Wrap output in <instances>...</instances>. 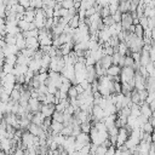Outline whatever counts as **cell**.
<instances>
[{"instance_id": "1", "label": "cell", "mask_w": 155, "mask_h": 155, "mask_svg": "<svg viewBox=\"0 0 155 155\" xmlns=\"http://www.w3.org/2000/svg\"><path fill=\"white\" fill-rule=\"evenodd\" d=\"M130 134H131V131H130L127 127H121V128H119L117 139H116V148H122V147L126 144V142H127Z\"/></svg>"}, {"instance_id": "2", "label": "cell", "mask_w": 155, "mask_h": 155, "mask_svg": "<svg viewBox=\"0 0 155 155\" xmlns=\"http://www.w3.org/2000/svg\"><path fill=\"white\" fill-rule=\"evenodd\" d=\"M121 25L124 30H128L131 25H133V17L131 12L122 13V19H121Z\"/></svg>"}, {"instance_id": "3", "label": "cell", "mask_w": 155, "mask_h": 155, "mask_svg": "<svg viewBox=\"0 0 155 155\" xmlns=\"http://www.w3.org/2000/svg\"><path fill=\"white\" fill-rule=\"evenodd\" d=\"M56 111V105L54 104H42V108H41V114L45 116V117H52L53 114Z\"/></svg>"}, {"instance_id": "4", "label": "cell", "mask_w": 155, "mask_h": 155, "mask_svg": "<svg viewBox=\"0 0 155 155\" xmlns=\"http://www.w3.org/2000/svg\"><path fill=\"white\" fill-rule=\"evenodd\" d=\"M29 70V67L28 65H22V64H16L12 74L15 76H21V75H25L27 71Z\"/></svg>"}, {"instance_id": "5", "label": "cell", "mask_w": 155, "mask_h": 155, "mask_svg": "<svg viewBox=\"0 0 155 155\" xmlns=\"http://www.w3.org/2000/svg\"><path fill=\"white\" fill-rule=\"evenodd\" d=\"M121 70H122V68H121V67H119V65H114V64H113V65L107 70V75L114 79V78L120 76Z\"/></svg>"}, {"instance_id": "6", "label": "cell", "mask_w": 155, "mask_h": 155, "mask_svg": "<svg viewBox=\"0 0 155 155\" xmlns=\"http://www.w3.org/2000/svg\"><path fill=\"white\" fill-rule=\"evenodd\" d=\"M140 113H142V115L145 116L148 120L154 115V111L150 109V107H149L148 103H143V104L140 105Z\"/></svg>"}, {"instance_id": "7", "label": "cell", "mask_w": 155, "mask_h": 155, "mask_svg": "<svg viewBox=\"0 0 155 155\" xmlns=\"http://www.w3.org/2000/svg\"><path fill=\"white\" fill-rule=\"evenodd\" d=\"M97 63H99L105 70H108L111 65H113V57L111 56H104L99 62H97Z\"/></svg>"}, {"instance_id": "8", "label": "cell", "mask_w": 155, "mask_h": 155, "mask_svg": "<svg viewBox=\"0 0 155 155\" xmlns=\"http://www.w3.org/2000/svg\"><path fill=\"white\" fill-rule=\"evenodd\" d=\"M76 142H79V143L84 144L85 147H86V145H90V144H91V138H90V134L81 132V133H80V134L76 137Z\"/></svg>"}, {"instance_id": "9", "label": "cell", "mask_w": 155, "mask_h": 155, "mask_svg": "<svg viewBox=\"0 0 155 155\" xmlns=\"http://www.w3.org/2000/svg\"><path fill=\"white\" fill-rule=\"evenodd\" d=\"M28 67H29V70H31V71H34L35 74H38V73L40 71V69H41V62L33 58Z\"/></svg>"}, {"instance_id": "10", "label": "cell", "mask_w": 155, "mask_h": 155, "mask_svg": "<svg viewBox=\"0 0 155 155\" xmlns=\"http://www.w3.org/2000/svg\"><path fill=\"white\" fill-rule=\"evenodd\" d=\"M45 119H46V117H45L41 113H36V114H34V116H33V119H31V124L38 125V126H42Z\"/></svg>"}, {"instance_id": "11", "label": "cell", "mask_w": 155, "mask_h": 155, "mask_svg": "<svg viewBox=\"0 0 155 155\" xmlns=\"http://www.w3.org/2000/svg\"><path fill=\"white\" fill-rule=\"evenodd\" d=\"M33 58L25 57L24 54H22L21 52L17 54V64H22V65H29V63L31 62Z\"/></svg>"}, {"instance_id": "12", "label": "cell", "mask_w": 155, "mask_h": 155, "mask_svg": "<svg viewBox=\"0 0 155 155\" xmlns=\"http://www.w3.org/2000/svg\"><path fill=\"white\" fill-rule=\"evenodd\" d=\"M130 8H131V1H120L119 11H120L121 13L130 12Z\"/></svg>"}, {"instance_id": "13", "label": "cell", "mask_w": 155, "mask_h": 155, "mask_svg": "<svg viewBox=\"0 0 155 155\" xmlns=\"http://www.w3.org/2000/svg\"><path fill=\"white\" fill-rule=\"evenodd\" d=\"M96 5V1H92V0H85V1H81V6L79 10H84V11H87L88 8L93 7Z\"/></svg>"}, {"instance_id": "14", "label": "cell", "mask_w": 155, "mask_h": 155, "mask_svg": "<svg viewBox=\"0 0 155 155\" xmlns=\"http://www.w3.org/2000/svg\"><path fill=\"white\" fill-rule=\"evenodd\" d=\"M71 29H78L79 28V25H80V17H79V15H76V16H74L73 18H71V21L69 22V24H68Z\"/></svg>"}, {"instance_id": "15", "label": "cell", "mask_w": 155, "mask_h": 155, "mask_svg": "<svg viewBox=\"0 0 155 155\" xmlns=\"http://www.w3.org/2000/svg\"><path fill=\"white\" fill-rule=\"evenodd\" d=\"M92 126H93V124L90 122V121H88V122H82V124L80 125V127H81V132L90 134V132H91V130H92Z\"/></svg>"}, {"instance_id": "16", "label": "cell", "mask_w": 155, "mask_h": 155, "mask_svg": "<svg viewBox=\"0 0 155 155\" xmlns=\"http://www.w3.org/2000/svg\"><path fill=\"white\" fill-rule=\"evenodd\" d=\"M1 39H4L7 45H16V42H17V38L15 35H11V34H6V36L1 38Z\"/></svg>"}, {"instance_id": "17", "label": "cell", "mask_w": 155, "mask_h": 155, "mask_svg": "<svg viewBox=\"0 0 155 155\" xmlns=\"http://www.w3.org/2000/svg\"><path fill=\"white\" fill-rule=\"evenodd\" d=\"M79 97V92L76 90V86H71L68 91V98L69 99H74V98H78Z\"/></svg>"}, {"instance_id": "18", "label": "cell", "mask_w": 155, "mask_h": 155, "mask_svg": "<svg viewBox=\"0 0 155 155\" xmlns=\"http://www.w3.org/2000/svg\"><path fill=\"white\" fill-rule=\"evenodd\" d=\"M144 16L147 18H155V7H145L144 10Z\"/></svg>"}, {"instance_id": "19", "label": "cell", "mask_w": 155, "mask_h": 155, "mask_svg": "<svg viewBox=\"0 0 155 155\" xmlns=\"http://www.w3.org/2000/svg\"><path fill=\"white\" fill-rule=\"evenodd\" d=\"M107 153H108V147H105V145H98L93 155H107Z\"/></svg>"}, {"instance_id": "20", "label": "cell", "mask_w": 155, "mask_h": 155, "mask_svg": "<svg viewBox=\"0 0 155 155\" xmlns=\"http://www.w3.org/2000/svg\"><path fill=\"white\" fill-rule=\"evenodd\" d=\"M140 128H142V130H143L145 133H148V134H151L155 127H154V126H153V125H151V124L148 121V122H147V124H144V125H143Z\"/></svg>"}, {"instance_id": "21", "label": "cell", "mask_w": 155, "mask_h": 155, "mask_svg": "<svg viewBox=\"0 0 155 155\" xmlns=\"http://www.w3.org/2000/svg\"><path fill=\"white\" fill-rule=\"evenodd\" d=\"M52 119H53V121H57V122H62V124H63V121H64V113L54 111Z\"/></svg>"}, {"instance_id": "22", "label": "cell", "mask_w": 155, "mask_h": 155, "mask_svg": "<svg viewBox=\"0 0 155 155\" xmlns=\"http://www.w3.org/2000/svg\"><path fill=\"white\" fill-rule=\"evenodd\" d=\"M61 4H62V7H63V8H65V10H70V8L74 7L75 1H73V0H64V1H61Z\"/></svg>"}, {"instance_id": "23", "label": "cell", "mask_w": 155, "mask_h": 155, "mask_svg": "<svg viewBox=\"0 0 155 155\" xmlns=\"http://www.w3.org/2000/svg\"><path fill=\"white\" fill-rule=\"evenodd\" d=\"M134 34H136V36H137V38H140V39H143V36H144V28H143L140 24L136 25V29H134Z\"/></svg>"}, {"instance_id": "24", "label": "cell", "mask_w": 155, "mask_h": 155, "mask_svg": "<svg viewBox=\"0 0 155 155\" xmlns=\"http://www.w3.org/2000/svg\"><path fill=\"white\" fill-rule=\"evenodd\" d=\"M111 57H113V64H114V65H119L120 59L122 58V56H121L119 52H115V53H114Z\"/></svg>"}, {"instance_id": "25", "label": "cell", "mask_w": 155, "mask_h": 155, "mask_svg": "<svg viewBox=\"0 0 155 155\" xmlns=\"http://www.w3.org/2000/svg\"><path fill=\"white\" fill-rule=\"evenodd\" d=\"M139 24L145 29V28H148L149 27V18H147L145 16L144 17H140L139 18Z\"/></svg>"}, {"instance_id": "26", "label": "cell", "mask_w": 155, "mask_h": 155, "mask_svg": "<svg viewBox=\"0 0 155 155\" xmlns=\"http://www.w3.org/2000/svg\"><path fill=\"white\" fill-rule=\"evenodd\" d=\"M19 5H22L27 10L30 7V0H19Z\"/></svg>"}, {"instance_id": "27", "label": "cell", "mask_w": 155, "mask_h": 155, "mask_svg": "<svg viewBox=\"0 0 155 155\" xmlns=\"http://www.w3.org/2000/svg\"><path fill=\"white\" fill-rule=\"evenodd\" d=\"M151 41H153V45L155 44V29L151 30Z\"/></svg>"}, {"instance_id": "28", "label": "cell", "mask_w": 155, "mask_h": 155, "mask_svg": "<svg viewBox=\"0 0 155 155\" xmlns=\"http://www.w3.org/2000/svg\"><path fill=\"white\" fill-rule=\"evenodd\" d=\"M151 140H153V143H155V128H154V131L151 133Z\"/></svg>"}]
</instances>
